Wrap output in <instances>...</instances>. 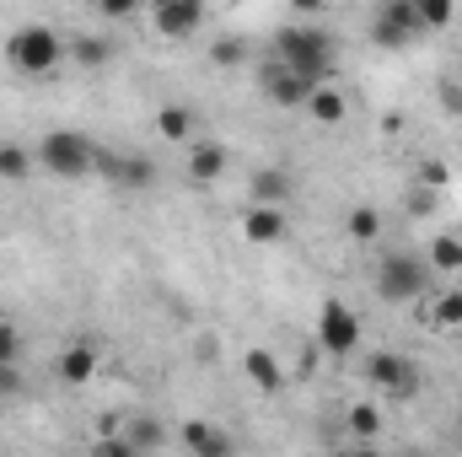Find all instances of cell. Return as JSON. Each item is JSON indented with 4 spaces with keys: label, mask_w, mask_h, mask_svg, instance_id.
Masks as SVG:
<instances>
[{
    "label": "cell",
    "mask_w": 462,
    "mask_h": 457,
    "mask_svg": "<svg viewBox=\"0 0 462 457\" xmlns=\"http://www.w3.org/2000/svg\"><path fill=\"white\" fill-rule=\"evenodd\" d=\"M274 54L291 76H301L312 87H328V76H334V43L323 27H280Z\"/></svg>",
    "instance_id": "cell-1"
},
{
    "label": "cell",
    "mask_w": 462,
    "mask_h": 457,
    "mask_svg": "<svg viewBox=\"0 0 462 457\" xmlns=\"http://www.w3.org/2000/svg\"><path fill=\"white\" fill-rule=\"evenodd\" d=\"M5 60H11L22 76H49V70L65 60V38H60L54 27H43V22H27V27H16V33L5 38Z\"/></svg>",
    "instance_id": "cell-2"
},
{
    "label": "cell",
    "mask_w": 462,
    "mask_h": 457,
    "mask_svg": "<svg viewBox=\"0 0 462 457\" xmlns=\"http://www.w3.org/2000/svg\"><path fill=\"white\" fill-rule=\"evenodd\" d=\"M38 162H43V173H54V178H87L92 167H97V145L87 140V135H76V129H49L43 140H38Z\"/></svg>",
    "instance_id": "cell-3"
},
{
    "label": "cell",
    "mask_w": 462,
    "mask_h": 457,
    "mask_svg": "<svg viewBox=\"0 0 462 457\" xmlns=\"http://www.w3.org/2000/svg\"><path fill=\"white\" fill-rule=\"evenodd\" d=\"M430 291V264L414 253H387L376 258V296L382 302H420Z\"/></svg>",
    "instance_id": "cell-4"
},
{
    "label": "cell",
    "mask_w": 462,
    "mask_h": 457,
    "mask_svg": "<svg viewBox=\"0 0 462 457\" xmlns=\"http://www.w3.org/2000/svg\"><path fill=\"white\" fill-rule=\"evenodd\" d=\"M360 340H365L360 312H355L349 302H339V296H328V302H323V312H318V344H323L334 360H345V355L360 350Z\"/></svg>",
    "instance_id": "cell-5"
},
{
    "label": "cell",
    "mask_w": 462,
    "mask_h": 457,
    "mask_svg": "<svg viewBox=\"0 0 462 457\" xmlns=\"http://www.w3.org/2000/svg\"><path fill=\"white\" fill-rule=\"evenodd\" d=\"M420 33H425V22H420L414 0H382L371 11V43H382V49H409Z\"/></svg>",
    "instance_id": "cell-6"
},
{
    "label": "cell",
    "mask_w": 462,
    "mask_h": 457,
    "mask_svg": "<svg viewBox=\"0 0 462 457\" xmlns=\"http://www.w3.org/2000/svg\"><path fill=\"white\" fill-rule=\"evenodd\" d=\"M365 377H371V387H382L393 398H414L420 393V366L409 355H398V350H376L365 360Z\"/></svg>",
    "instance_id": "cell-7"
},
{
    "label": "cell",
    "mask_w": 462,
    "mask_h": 457,
    "mask_svg": "<svg viewBox=\"0 0 462 457\" xmlns=\"http://www.w3.org/2000/svg\"><path fill=\"white\" fill-rule=\"evenodd\" d=\"M199 22H205L199 0H156L151 5V27L162 38H189V33H199Z\"/></svg>",
    "instance_id": "cell-8"
},
{
    "label": "cell",
    "mask_w": 462,
    "mask_h": 457,
    "mask_svg": "<svg viewBox=\"0 0 462 457\" xmlns=\"http://www.w3.org/2000/svg\"><path fill=\"white\" fill-rule=\"evenodd\" d=\"M97 366H103V350L92 340H76L60 350V360H54V377L65 382V387H87L92 377H97Z\"/></svg>",
    "instance_id": "cell-9"
},
{
    "label": "cell",
    "mask_w": 462,
    "mask_h": 457,
    "mask_svg": "<svg viewBox=\"0 0 462 457\" xmlns=\"http://www.w3.org/2000/svg\"><path fill=\"white\" fill-rule=\"evenodd\" d=\"M183 447H189L194 457H236L231 431L210 425V420H189V425H183Z\"/></svg>",
    "instance_id": "cell-10"
},
{
    "label": "cell",
    "mask_w": 462,
    "mask_h": 457,
    "mask_svg": "<svg viewBox=\"0 0 462 457\" xmlns=\"http://www.w3.org/2000/svg\"><path fill=\"white\" fill-rule=\"evenodd\" d=\"M97 167H103V178H114V183H124V189H151V178H156L151 162L118 156V151H97Z\"/></svg>",
    "instance_id": "cell-11"
},
{
    "label": "cell",
    "mask_w": 462,
    "mask_h": 457,
    "mask_svg": "<svg viewBox=\"0 0 462 457\" xmlns=\"http://www.w3.org/2000/svg\"><path fill=\"white\" fill-rule=\"evenodd\" d=\"M242 237H247L253 247H274V242H285V210L247 205V216H242Z\"/></svg>",
    "instance_id": "cell-12"
},
{
    "label": "cell",
    "mask_w": 462,
    "mask_h": 457,
    "mask_svg": "<svg viewBox=\"0 0 462 457\" xmlns=\"http://www.w3.org/2000/svg\"><path fill=\"white\" fill-rule=\"evenodd\" d=\"M242 371H247V382H253L258 393H280V387H285V371H280V360H274L263 344H253V350L242 355Z\"/></svg>",
    "instance_id": "cell-13"
},
{
    "label": "cell",
    "mask_w": 462,
    "mask_h": 457,
    "mask_svg": "<svg viewBox=\"0 0 462 457\" xmlns=\"http://www.w3.org/2000/svg\"><path fill=\"white\" fill-rule=\"evenodd\" d=\"M226 167H231L226 145H216V140H199V145H189V178H194V183H216Z\"/></svg>",
    "instance_id": "cell-14"
},
{
    "label": "cell",
    "mask_w": 462,
    "mask_h": 457,
    "mask_svg": "<svg viewBox=\"0 0 462 457\" xmlns=\"http://www.w3.org/2000/svg\"><path fill=\"white\" fill-rule=\"evenodd\" d=\"M263 92H269V98H274L280 108H307V98H312L318 87H312V81H301V76H291L285 65H274V70H269V87H263Z\"/></svg>",
    "instance_id": "cell-15"
},
{
    "label": "cell",
    "mask_w": 462,
    "mask_h": 457,
    "mask_svg": "<svg viewBox=\"0 0 462 457\" xmlns=\"http://www.w3.org/2000/svg\"><path fill=\"white\" fill-rule=\"evenodd\" d=\"M285 200H291V173L285 167H258L253 173V205L285 210Z\"/></svg>",
    "instance_id": "cell-16"
},
{
    "label": "cell",
    "mask_w": 462,
    "mask_h": 457,
    "mask_svg": "<svg viewBox=\"0 0 462 457\" xmlns=\"http://www.w3.org/2000/svg\"><path fill=\"white\" fill-rule=\"evenodd\" d=\"M65 54H70V60H81V65H92V70L114 60V49H108L97 33H76V38H65Z\"/></svg>",
    "instance_id": "cell-17"
},
{
    "label": "cell",
    "mask_w": 462,
    "mask_h": 457,
    "mask_svg": "<svg viewBox=\"0 0 462 457\" xmlns=\"http://www.w3.org/2000/svg\"><path fill=\"white\" fill-rule=\"evenodd\" d=\"M156 135H162V140H189V135H194V108L167 103V108L156 114Z\"/></svg>",
    "instance_id": "cell-18"
},
{
    "label": "cell",
    "mask_w": 462,
    "mask_h": 457,
    "mask_svg": "<svg viewBox=\"0 0 462 457\" xmlns=\"http://www.w3.org/2000/svg\"><path fill=\"white\" fill-rule=\"evenodd\" d=\"M118 436H124L134 452H145V447H162V442H167L162 420H151V415H134V420H129V431H118Z\"/></svg>",
    "instance_id": "cell-19"
},
{
    "label": "cell",
    "mask_w": 462,
    "mask_h": 457,
    "mask_svg": "<svg viewBox=\"0 0 462 457\" xmlns=\"http://www.w3.org/2000/svg\"><path fill=\"white\" fill-rule=\"evenodd\" d=\"M32 162H38V151H27V145H16V140H0V178H27L32 173Z\"/></svg>",
    "instance_id": "cell-20"
},
{
    "label": "cell",
    "mask_w": 462,
    "mask_h": 457,
    "mask_svg": "<svg viewBox=\"0 0 462 457\" xmlns=\"http://www.w3.org/2000/svg\"><path fill=\"white\" fill-rule=\"evenodd\" d=\"M307 114L318 118V124H339V118H345L349 108H345V98H339L334 87H318V92L307 98Z\"/></svg>",
    "instance_id": "cell-21"
},
{
    "label": "cell",
    "mask_w": 462,
    "mask_h": 457,
    "mask_svg": "<svg viewBox=\"0 0 462 457\" xmlns=\"http://www.w3.org/2000/svg\"><path fill=\"white\" fill-rule=\"evenodd\" d=\"M430 269H441V275H452V269H462V237H436L430 242V258H425Z\"/></svg>",
    "instance_id": "cell-22"
},
{
    "label": "cell",
    "mask_w": 462,
    "mask_h": 457,
    "mask_svg": "<svg viewBox=\"0 0 462 457\" xmlns=\"http://www.w3.org/2000/svg\"><path fill=\"white\" fill-rule=\"evenodd\" d=\"M345 231L355 237V242H376V231H382V216H376L371 205H355V210H349V221H345Z\"/></svg>",
    "instance_id": "cell-23"
},
{
    "label": "cell",
    "mask_w": 462,
    "mask_h": 457,
    "mask_svg": "<svg viewBox=\"0 0 462 457\" xmlns=\"http://www.w3.org/2000/svg\"><path fill=\"white\" fill-rule=\"evenodd\" d=\"M430 329H462V291H447L430 307Z\"/></svg>",
    "instance_id": "cell-24"
},
{
    "label": "cell",
    "mask_w": 462,
    "mask_h": 457,
    "mask_svg": "<svg viewBox=\"0 0 462 457\" xmlns=\"http://www.w3.org/2000/svg\"><path fill=\"white\" fill-rule=\"evenodd\" d=\"M345 425L355 436H376V431H382V415H376V404H349Z\"/></svg>",
    "instance_id": "cell-25"
},
{
    "label": "cell",
    "mask_w": 462,
    "mask_h": 457,
    "mask_svg": "<svg viewBox=\"0 0 462 457\" xmlns=\"http://www.w3.org/2000/svg\"><path fill=\"white\" fill-rule=\"evenodd\" d=\"M414 5H420L425 33H430V27H452V16H457V5H452V0H414Z\"/></svg>",
    "instance_id": "cell-26"
},
{
    "label": "cell",
    "mask_w": 462,
    "mask_h": 457,
    "mask_svg": "<svg viewBox=\"0 0 462 457\" xmlns=\"http://www.w3.org/2000/svg\"><path fill=\"white\" fill-rule=\"evenodd\" d=\"M22 360V334L11 323H0V366H16Z\"/></svg>",
    "instance_id": "cell-27"
},
{
    "label": "cell",
    "mask_w": 462,
    "mask_h": 457,
    "mask_svg": "<svg viewBox=\"0 0 462 457\" xmlns=\"http://www.w3.org/2000/svg\"><path fill=\"white\" fill-rule=\"evenodd\" d=\"M447 178H452V173H447V162H420V189H436V194H441V189H447Z\"/></svg>",
    "instance_id": "cell-28"
},
{
    "label": "cell",
    "mask_w": 462,
    "mask_h": 457,
    "mask_svg": "<svg viewBox=\"0 0 462 457\" xmlns=\"http://www.w3.org/2000/svg\"><path fill=\"white\" fill-rule=\"evenodd\" d=\"M441 114H452V118H462V81H441Z\"/></svg>",
    "instance_id": "cell-29"
},
{
    "label": "cell",
    "mask_w": 462,
    "mask_h": 457,
    "mask_svg": "<svg viewBox=\"0 0 462 457\" xmlns=\"http://www.w3.org/2000/svg\"><path fill=\"white\" fill-rule=\"evenodd\" d=\"M92 457H140V452H134V447H129L124 436H103V442L92 447Z\"/></svg>",
    "instance_id": "cell-30"
},
{
    "label": "cell",
    "mask_w": 462,
    "mask_h": 457,
    "mask_svg": "<svg viewBox=\"0 0 462 457\" xmlns=\"http://www.w3.org/2000/svg\"><path fill=\"white\" fill-rule=\"evenodd\" d=\"M210 60H216V65H242V43H216V49H210Z\"/></svg>",
    "instance_id": "cell-31"
},
{
    "label": "cell",
    "mask_w": 462,
    "mask_h": 457,
    "mask_svg": "<svg viewBox=\"0 0 462 457\" xmlns=\"http://www.w3.org/2000/svg\"><path fill=\"white\" fill-rule=\"evenodd\" d=\"M409 205H414L420 216H430V210L441 205V194H436V189H414V194H409Z\"/></svg>",
    "instance_id": "cell-32"
},
{
    "label": "cell",
    "mask_w": 462,
    "mask_h": 457,
    "mask_svg": "<svg viewBox=\"0 0 462 457\" xmlns=\"http://www.w3.org/2000/svg\"><path fill=\"white\" fill-rule=\"evenodd\" d=\"M0 393H22V371L16 366H0Z\"/></svg>",
    "instance_id": "cell-33"
},
{
    "label": "cell",
    "mask_w": 462,
    "mask_h": 457,
    "mask_svg": "<svg viewBox=\"0 0 462 457\" xmlns=\"http://www.w3.org/2000/svg\"><path fill=\"white\" fill-rule=\"evenodd\" d=\"M349 457H376V452H349Z\"/></svg>",
    "instance_id": "cell-34"
}]
</instances>
